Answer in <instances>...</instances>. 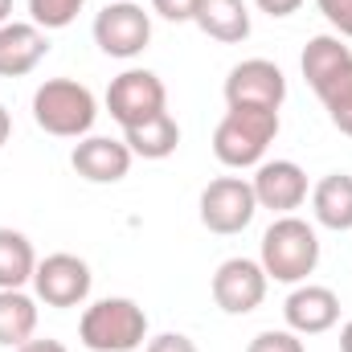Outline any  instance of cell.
Segmentation results:
<instances>
[{
	"mask_svg": "<svg viewBox=\"0 0 352 352\" xmlns=\"http://www.w3.org/2000/svg\"><path fill=\"white\" fill-rule=\"evenodd\" d=\"M258 263H263L266 278H274V283H287V287L307 283V274H316V266H320V234H316V226H307L295 213L274 217L263 234Z\"/></svg>",
	"mask_w": 352,
	"mask_h": 352,
	"instance_id": "cell-1",
	"label": "cell"
},
{
	"mask_svg": "<svg viewBox=\"0 0 352 352\" xmlns=\"http://www.w3.org/2000/svg\"><path fill=\"white\" fill-rule=\"evenodd\" d=\"M316 94H320V102H324L332 127L352 140V62H344L332 78H324V82L316 87Z\"/></svg>",
	"mask_w": 352,
	"mask_h": 352,
	"instance_id": "cell-21",
	"label": "cell"
},
{
	"mask_svg": "<svg viewBox=\"0 0 352 352\" xmlns=\"http://www.w3.org/2000/svg\"><path fill=\"white\" fill-rule=\"evenodd\" d=\"M287 102V78L274 62L246 58L226 78V107H283Z\"/></svg>",
	"mask_w": 352,
	"mask_h": 352,
	"instance_id": "cell-10",
	"label": "cell"
},
{
	"mask_svg": "<svg viewBox=\"0 0 352 352\" xmlns=\"http://www.w3.org/2000/svg\"><path fill=\"white\" fill-rule=\"evenodd\" d=\"M192 25L221 45H238L250 37V8L246 0H201Z\"/></svg>",
	"mask_w": 352,
	"mask_h": 352,
	"instance_id": "cell-15",
	"label": "cell"
},
{
	"mask_svg": "<svg viewBox=\"0 0 352 352\" xmlns=\"http://www.w3.org/2000/svg\"><path fill=\"white\" fill-rule=\"evenodd\" d=\"M98 119L94 90L74 78H45L33 90V123L58 140H82Z\"/></svg>",
	"mask_w": 352,
	"mask_h": 352,
	"instance_id": "cell-3",
	"label": "cell"
},
{
	"mask_svg": "<svg viewBox=\"0 0 352 352\" xmlns=\"http://www.w3.org/2000/svg\"><path fill=\"white\" fill-rule=\"evenodd\" d=\"M197 4L201 0H152V12L164 16V21H173V25H184V21L197 16Z\"/></svg>",
	"mask_w": 352,
	"mask_h": 352,
	"instance_id": "cell-25",
	"label": "cell"
},
{
	"mask_svg": "<svg viewBox=\"0 0 352 352\" xmlns=\"http://www.w3.org/2000/svg\"><path fill=\"white\" fill-rule=\"evenodd\" d=\"M320 16L336 29V37L352 41V0H316Z\"/></svg>",
	"mask_w": 352,
	"mask_h": 352,
	"instance_id": "cell-24",
	"label": "cell"
},
{
	"mask_svg": "<svg viewBox=\"0 0 352 352\" xmlns=\"http://www.w3.org/2000/svg\"><path fill=\"white\" fill-rule=\"evenodd\" d=\"M344 62H352V45H344V37L336 33H320L303 45V58H299V70L307 78V87L316 90L324 78H332Z\"/></svg>",
	"mask_w": 352,
	"mask_h": 352,
	"instance_id": "cell-19",
	"label": "cell"
},
{
	"mask_svg": "<svg viewBox=\"0 0 352 352\" xmlns=\"http://www.w3.org/2000/svg\"><path fill=\"white\" fill-rule=\"evenodd\" d=\"M246 352H307V349H303V336H295L291 328H266L246 344Z\"/></svg>",
	"mask_w": 352,
	"mask_h": 352,
	"instance_id": "cell-23",
	"label": "cell"
},
{
	"mask_svg": "<svg viewBox=\"0 0 352 352\" xmlns=\"http://www.w3.org/2000/svg\"><path fill=\"white\" fill-rule=\"evenodd\" d=\"M78 340L90 352H135L148 340V311L127 295L98 299L78 320Z\"/></svg>",
	"mask_w": 352,
	"mask_h": 352,
	"instance_id": "cell-4",
	"label": "cell"
},
{
	"mask_svg": "<svg viewBox=\"0 0 352 352\" xmlns=\"http://www.w3.org/2000/svg\"><path fill=\"white\" fill-rule=\"evenodd\" d=\"M8 135H12V115H8V107L0 102V148L8 144Z\"/></svg>",
	"mask_w": 352,
	"mask_h": 352,
	"instance_id": "cell-29",
	"label": "cell"
},
{
	"mask_svg": "<svg viewBox=\"0 0 352 352\" xmlns=\"http://www.w3.org/2000/svg\"><path fill=\"white\" fill-rule=\"evenodd\" d=\"M8 16H12V0H0V25H4Z\"/></svg>",
	"mask_w": 352,
	"mask_h": 352,
	"instance_id": "cell-31",
	"label": "cell"
},
{
	"mask_svg": "<svg viewBox=\"0 0 352 352\" xmlns=\"http://www.w3.org/2000/svg\"><path fill=\"white\" fill-rule=\"evenodd\" d=\"M258 213V201H254V184L246 176H217L201 188V226L209 234H242Z\"/></svg>",
	"mask_w": 352,
	"mask_h": 352,
	"instance_id": "cell-5",
	"label": "cell"
},
{
	"mask_svg": "<svg viewBox=\"0 0 352 352\" xmlns=\"http://www.w3.org/2000/svg\"><path fill=\"white\" fill-rule=\"evenodd\" d=\"M12 352H70V349H66L62 340H54V336H45V340H37V336H33V340H25L21 349H12Z\"/></svg>",
	"mask_w": 352,
	"mask_h": 352,
	"instance_id": "cell-28",
	"label": "cell"
},
{
	"mask_svg": "<svg viewBox=\"0 0 352 352\" xmlns=\"http://www.w3.org/2000/svg\"><path fill=\"white\" fill-rule=\"evenodd\" d=\"M107 111L127 131V127H140V123L156 119L160 111H168V90L160 82V74L131 66L119 78H111V87H107Z\"/></svg>",
	"mask_w": 352,
	"mask_h": 352,
	"instance_id": "cell-6",
	"label": "cell"
},
{
	"mask_svg": "<svg viewBox=\"0 0 352 352\" xmlns=\"http://www.w3.org/2000/svg\"><path fill=\"white\" fill-rule=\"evenodd\" d=\"M82 4L87 0H29V21L45 33H54V29H66L78 21Z\"/></svg>",
	"mask_w": 352,
	"mask_h": 352,
	"instance_id": "cell-22",
	"label": "cell"
},
{
	"mask_svg": "<svg viewBox=\"0 0 352 352\" xmlns=\"http://www.w3.org/2000/svg\"><path fill=\"white\" fill-rule=\"evenodd\" d=\"M278 135L274 107H230L213 131V156L226 168H258Z\"/></svg>",
	"mask_w": 352,
	"mask_h": 352,
	"instance_id": "cell-2",
	"label": "cell"
},
{
	"mask_svg": "<svg viewBox=\"0 0 352 352\" xmlns=\"http://www.w3.org/2000/svg\"><path fill=\"white\" fill-rule=\"evenodd\" d=\"M37 332V299L25 291H0V344L21 349Z\"/></svg>",
	"mask_w": 352,
	"mask_h": 352,
	"instance_id": "cell-20",
	"label": "cell"
},
{
	"mask_svg": "<svg viewBox=\"0 0 352 352\" xmlns=\"http://www.w3.org/2000/svg\"><path fill=\"white\" fill-rule=\"evenodd\" d=\"M144 352H197V344L184 336V332H160V336H152Z\"/></svg>",
	"mask_w": 352,
	"mask_h": 352,
	"instance_id": "cell-26",
	"label": "cell"
},
{
	"mask_svg": "<svg viewBox=\"0 0 352 352\" xmlns=\"http://www.w3.org/2000/svg\"><path fill=\"white\" fill-rule=\"evenodd\" d=\"M33 270H37L33 242L21 230L0 226V291H25V283H33Z\"/></svg>",
	"mask_w": 352,
	"mask_h": 352,
	"instance_id": "cell-17",
	"label": "cell"
},
{
	"mask_svg": "<svg viewBox=\"0 0 352 352\" xmlns=\"http://www.w3.org/2000/svg\"><path fill=\"white\" fill-rule=\"evenodd\" d=\"M250 184L258 209H270L274 217H287L307 201V173L295 160H263Z\"/></svg>",
	"mask_w": 352,
	"mask_h": 352,
	"instance_id": "cell-12",
	"label": "cell"
},
{
	"mask_svg": "<svg viewBox=\"0 0 352 352\" xmlns=\"http://www.w3.org/2000/svg\"><path fill=\"white\" fill-rule=\"evenodd\" d=\"M131 160H135L131 148L123 140H111V135H82L70 152L74 173L90 184H119L131 173Z\"/></svg>",
	"mask_w": 352,
	"mask_h": 352,
	"instance_id": "cell-13",
	"label": "cell"
},
{
	"mask_svg": "<svg viewBox=\"0 0 352 352\" xmlns=\"http://www.w3.org/2000/svg\"><path fill=\"white\" fill-rule=\"evenodd\" d=\"M90 283H94L90 266L78 254H66V250L37 258V270H33V295H37V303L58 307V311L82 307L90 299Z\"/></svg>",
	"mask_w": 352,
	"mask_h": 352,
	"instance_id": "cell-7",
	"label": "cell"
},
{
	"mask_svg": "<svg viewBox=\"0 0 352 352\" xmlns=\"http://www.w3.org/2000/svg\"><path fill=\"white\" fill-rule=\"evenodd\" d=\"M123 144L131 148V156H144V160H168L176 148H180V127L168 111H160L156 119L140 123V127H127L123 131Z\"/></svg>",
	"mask_w": 352,
	"mask_h": 352,
	"instance_id": "cell-18",
	"label": "cell"
},
{
	"mask_svg": "<svg viewBox=\"0 0 352 352\" xmlns=\"http://www.w3.org/2000/svg\"><path fill=\"white\" fill-rule=\"evenodd\" d=\"M311 213L324 230L344 234L352 230V176L349 173H328L311 188Z\"/></svg>",
	"mask_w": 352,
	"mask_h": 352,
	"instance_id": "cell-16",
	"label": "cell"
},
{
	"mask_svg": "<svg viewBox=\"0 0 352 352\" xmlns=\"http://www.w3.org/2000/svg\"><path fill=\"white\" fill-rule=\"evenodd\" d=\"M340 352H352V320L340 328Z\"/></svg>",
	"mask_w": 352,
	"mask_h": 352,
	"instance_id": "cell-30",
	"label": "cell"
},
{
	"mask_svg": "<svg viewBox=\"0 0 352 352\" xmlns=\"http://www.w3.org/2000/svg\"><path fill=\"white\" fill-rule=\"evenodd\" d=\"M45 54H50V37L33 21H4L0 25V78L33 74Z\"/></svg>",
	"mask_w": 352,
	"mask_h": 352,
	"instance_id": "cell-14",
	"label": "cell"
},
{
	"mask_svg": "<svg viewBox=\"0 0 352 352\" xmlns=\"http://www.w3.org/2000/svg\"><path fill=\"white\" fill-rule=\"evenodd\" d=\"M283 320L295 336H324L340 320V295L320 283H299L283 303Z\"/></svg>",
	"mask_w": 352,
	"mask_h": 352,
	"instance_id": "cell-11",
	"label": "cell"
},
{
	"mask_svg": "<svg viewBox=\"0 0 352 352\" xmlns=\"http://www.w3.org/2000/svg\"><path fill=\"white\" fill-rule=\"evenodd\" d=\"M254 4H258V12L274 16V21H283V16H291V12L303 8V0H254Z\"/></svg>",
	"mask_w": 352,
	"mask_h": 352,
	"instance_id": "cell-27",
	"label": "cell"
},
{
	"mask_svg": "<svg viewBox=\"0 0 352 352\" xmlns=\"http://www.w3.org/2000/svg\"><path fill=\"white\" fill-rule=\"evenodd\" d=\"M213 303L226 311V316H250L254 307H263L266 299V270L258 258H226V263L213 270Z\"/></svg>",
	"mask_w": 352,
	"mask_h": 352,
	"instance_id": "cell-9",
	"label": "cell"
},
{
	"mask_svg": "<svg viewBox=\"0 0 352 352\" xmlns=\"http://www.w3.org/2000/svg\"><path fill=\"white\" fill-rule=\"evenodd\" d=\"M152 41V16L135 0H115L94 16V45L107 58H140Z\"/></svg>",
	"mask_w": 352,
	"mask_h": 352,
	"instance_id": "cell-8",
	"label": "cell"
}]
</instances>
